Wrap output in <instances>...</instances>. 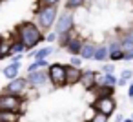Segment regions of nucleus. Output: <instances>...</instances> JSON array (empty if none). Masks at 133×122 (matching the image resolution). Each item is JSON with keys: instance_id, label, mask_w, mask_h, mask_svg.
I'll return each mask as SVG.
<instances>
[{"instance_id": "obj_1", "label": "nucleus", "mask_w": 133, "mask_h": 122, "mask_svg": "<svg viewBox=\"0 0 133 122\" xmlns=\"http://www.w3.org/2000/svg\"><path fill=\"white\" fill-rule=\"evenodd\" d=\"M17 35H18V42H22L26 49L35 48V46L44 38L42 31H40L33 22H22V24L17 28Z\"/></svg>"}, {"instance_id": "obj_2", "label": "nucleus", "mask_w": 133, "mask_h": 122, "mask_svg": "<svg viewBox=\"0 0 133 122\" xmlns=\"http://www.w3.org/2000/svg\"><path fill=\"white\" fill-rule=\"evenodd\" d=\"M57 18V6H49V8H38L37 11V20H38V29H49L55 24Z\"/></svg>"}, {"instance_id": "obj_3", "label": "nucleus", "mask_w": 133, "mask_h": 122, "mask_svg": "<svg viewBox=\"0 0 133 122\" xmlns=\"http://www.w3.org/2000/svg\"><path fill=\"white\" fill-rule=\"evenodd\" d=\"M22 107V98L18 95H0V113H18Z\"/></svg>"}, {"instance_id": "obj_4", "label": "nucleus", "mask_w": 133, "mask_h": 122, "mask_svg": "<svg viewBox=\"0 0 133 122\" xmlns=\"http://www.w3.org/2000/svg\"><path fill=\"white\" fill-rule=\"evenodd\" d=\"M93 109L95 113H102L106 117H109L113 111H115V100L113 97H100L93 102Z\"/></svg>"}, {"instance_id": "obj_5", "label": "nucleus", "mask_w": 133, "mask_h": 122, "mask_svg": "<svg viewBox=\"0 0 133 122\" xmlns=\"http://www.w3.org/2000/svg\"><path fill=\"white\" fill-rule=\"evenodd\" d=\"M64 75H66V66L62 64H51L48 67V77L55 86H64Z\"/></svg>"}, {"instance_id": "obj_6", "label": "nucleus", "mask_w": 133, "mask_h": 122, "mask_svg": "<svg viewBox=\"0 0 133 122\" xmlns=\"http://www.w3.org/2000/svg\"><path fill=\"white\" fill-rule=\"evenodd\" d=\"M73 24H75L73 15H71L69 11H66V13L60 15V18L57 20V35L66 33V31H71V29H73Z\"/></svg>"}, {"instance_id": "obj_7", "label": "nucleus", "mask_w": 133, "mask_h": 122, "mask_svg": "<svg viewBox=\"0 0 133 122\" xmlns=\"http://www.w3.org/2000/svg\"><path fill=\"white\" fill-rule=\"evenodd\" d=\"M26 86H28L26 78L17 77V78H13V80L6 86V93H4V95H18V93H24Z\"/></svg>"}, {"instance_id": "obj_8", "label": "nucleus", "mask_w": 133, "mask_h": 122, "mask_svg": "<svg viewBox=\"0 0 133 122\" xmlns=\"http://www.w3.org/2000/svg\"><path fill=\"white\" fill-rule=\"evenodd\" d=\"M80 69L78 67H73V66H66V75H64V86H71V84H77L78 78H80Z\"/></svg>"}, {"instance_id": "obj_9", "label": "nucleus", "mask_w": 133, "mask_h": 122, "mask_svg": "<svg viewBox=\"0 0 133 122\" xmlns=\"http://www.w3.org/2000/svg\"><path fill=\"white\" fill-rule=\"evenodd\" d=\"M46 80H48V73H46V71H33V73H28V78H26V82L31 84V86H42Z\"/></svg>"}, {"instance_id": "obj_10", "label": "nucleus", "mask_w": 133, "mask_h": 122, "mask_svg": "<svg viewBox=\"0 0 133 122\" xmlns=\"http://www.w3.org/2000/svg\"><path fill=\"white\" fill-rule=\"evenodd\" d=\"M78 82H80L86 89H93V87H95V71H84V73H80Z\"/></svg>"}, {"instance_id": "obj_11", "label": "nucleus", "mask_w": 133, "mask_h": 122, "mask_svg": "<svg viewBox=\"0 0 133 122\" xmlns=\"http://www.w3.org/2000/svg\"><path fill=\"white\" fill-rule=\"evenodd\" d=\"M120 51L124 55H133V33L126 35L122 40H120Z\"/></svg>"}, {"instance_id": "obj_12", "label": "nucleus", "mask_w": 133, "mask_h": 122, "mask_svg": "<svg viewBox=\"0 0 133 122\" xmlns=\"http://www.w3.org/2000/svg\"><path fill=\"white\" fill-rule=\"evenodd\" d=\"M80 48H82V40L80 38H71L69 42H68V46H66V49L73 55V57H78V53H80Z\"/></svg>"}, {"instance_id": "obj_13", "label": "nucleus", "mask_w": 133, "mask_h": 122, "mask_svg": "<svg viewBox=\"0 0 133 122\" xmlns=\"http://www.w3.org/2000/svg\"><path fill=\"white\" fill-rule=\"evenodd\" d=\"M95 49H97V48H95L93 44H89V42H82V48H80L78 57H80V58H93Z\"/></svg>"}, {"instance_id": "obj_14", "label": "nucleus", "mask_w": 133, "mask_h": 122, "mask_svg": "<svg viewBox=\"0 0 133 122\" xmlns=\"http://www.w3.org/2000/svg\"><path fill=\"white\" fill-rule=\"evenodd\" d=\"M18 69H20V64H17V62H13V64H9L8 67H4V77H8V78H17L18 77Z\"/></svg>"}, {"instance_id": "obj_15", "label": "nucleus", "mask_w": 133, "mask_h": 122, "mask_svg": "<svg viewBox=\"0 0 133 122\" xmlns=\"http://www.w3.org/2000/svg\"><path fill=\"white\" fill-rule=\"evenodd\" d=\"M11 57V40H4L0 38V58Z\"/></svg>"}, {"instance_id": "obj_16", "label": "nucleus", "mask_w": 133, "mask_h": 122, "mask_svg": "<svg viewBox=\"0 0 133 122\" xmlns=\"http://www.w3.org/2000/svg\"><path fill=\"white\" fill-rule=\"evenodd\" d=\"M108 55H109V49H108L106 46H102V48H97V49H95V55H93V58L102 62V60H106V58H108Z\"/></svg>"}, {"instance_id": "obj_17", "label": "nucleus", "mask_w": 133, "mask_h": 122, "mask_svg": "<svg viewBox=\"0 0 133 122\" xmlns=\"http://www.w3.org/2000/svg\"><path fill=\"white\" fill-rule=\"evenodd\" d=\"M77 35H75V31L71 29V31H66V33H60V37H58V42H60V46H68V42L71 40V38H75Z\"/></svg>"}, {"instance_id": "obj_18", "label": "nucleus", "mask_w": 133, "mask_h": 122, "mask_svg": "<svg viewBox=\"0 0 133 122\" xmlns=\"http://www.w3.org/2000/svg\"><path fill=\"white\" fill-rule=\"evenodd\" d=\"M0 122H18V113L2 111V113H0Z\"/></svg>"}, {"instance_id": "obj_19", "label": "nucleus", "mask_w": 133, "mask_h": 122, "mask_svg": "<svg viewBox=\"0 0 133 122\" xmlns=\"http://www.w3.org/2000/svg\"><path fill=\"white\" fill-rule=\"evenodd\" d=\"M48 66V60L44 58V60H33V64L28 67V73H33V71H38L40 67H46Z\"/></svg>"}, {"instance_id": "obj_20", "label": "nucleus", "mask_w": 133, "mask_h": 122, "mask_svg": "<svg viewBox=\"0 0 133 122\" xmlns=\"http://www.w3.org/2000/svg\"><path fill=\"white\" fill-rule=\"evenodd\" d=\"M24 44L22 42H18V40H15V42H11V55H20V53H24Z\"/></svg>"}, {"instance_id": "obj_21", "label": "nucleus", "mask_w": 133, "mask_h": 122, "mask_svg": "<svg viewBox=\"0 0 133 122\" xmlns=\"http://www.w3.org/2000/svg\"><path fill=\"white\" fill-rule=\"evenodd\" d=\"M51 53H53L51 48H44V49H40V51L35 53V60H44V58H48Z\"/></svg>"}, {"instance_id": "obj_22", "label": "nucleus", "mask_w": 133, "mask_h": 122, "mask_svg": "<svg viewBox=\"0 0 133 122\" xmlns=\"http://www.w3.org/2000/svg\"><path fill=\"white\" fill-rule=\"evenodd\" d=\"M131 75H133V73H131L129 69H126V71H122V75H120V78L117 80V84H120V86H124V84H126V82H128V80L131 78Z\"/></svg>"}, {"instance_id": "obj_23", "label": "nucleus", "mask_w": 133, "mask_h": 122, "mask_svg": "<svg viewBox=\"0 0 133 122\" xmlns=\"http://www.w3.org/2000/svg\"><path fill=\"white\" fill-rule=\"evenodd\" d=\"M100 97H113V87H98V98Z\"/></svg>"}, {"instance_id": "obj_24", "label": "nucleus", "mask_w": 133, "mask_h": 122, "mask_svg": "<svg viewBox=\"0 0 133 122\" xmlns=\"http://www.w3.org/2000/svg\"><path fill=\"white\" fill-rule=\"evenodd\" d=\"M58 2H60V0H38L37 6H40V8H49V6H57Z\"/></svg>"}, {"instance_id": "obj_25", "label": "nucleus", "mask_w": 133, "mask_h": 122, "mask_svg": "<svg viewBox=\"0 0 133 122\" xmlns=\"http://www.w3.org/2000/svg\"><path fill=\"white\" fill-rule=\"evenodd\" d=\"M82 4H84V0H68V2H66V8H68V9H75V8L82 6Z\"/></svg>"}, {"instance_id": "obj_26", "label": "nucleus", "mask_w": 133, "mask_h": 122, "mask_svg": "<svg viewBox=\"0 0 133 122\" xmlns=\"http://www.w3.org/2000/svg\"><path fill=\"white\" fill-rule=\"evenodd\" d=\"M108 57H109L111 60H122V58H124V53H122V51L118 49V51H111V53H109Z\"/></svg>"}, {"instance_id": "obj_27", "label": "nucleus", "mask_w": 133, "mask_h": 122, "mask_svg": "<svg viewBox=\"0 0 133 122\" xmlns=\"http://www.w3.org/2000/svg\"><path fill=\"white\" fill-rule=\"evenodd\" d=\"M91 122H108V117L102 115V113H95V115L91 117Z\"/></svg>"}, {"instance_id": "obj_28", "label": "nucleus", "mask_w": 133, "mask_h": 122, "mask_svg": "<svg viewBox=\"0 0 133 122\" xmlns=\"http://www.w3.org/2000/svg\"><path fill=\"white\" fill-rule=\"evenodd\" d=\"M80 64H82V58L80 57H71V66L73 67H80Z\"/></svg>"}, {"instance_id": "obj_29", "label": "nucleus", "mask_w": 133, "mask_h": 122, "mask_svg": "<svg viewBox=\"0 0 133 122\" xmlns=\"http://www.w3.org/2000/svg\"><path fill=\"white\" fill-rule=\"evenodd\" d=\"M104 75H113V66H111V64L104 66Z\"/></svg>"}, {"instance_id": "obj_30", "label": "nucleus", "mask_w": 133, "mask_h": 122, "mask_svg": "<svg viewBox=\"0 0 133 122\" xmlns=\"http://www.w3.org/2000/svg\"><path fill=\"white\" fill-rule=\"evenodd\" d=\"M53 40H57V33H49L48 35V42H53Z\"/></svg>"}, {"instance_id": "obj_31", "label": "nucleus", "mask_w": 133, "mask_h": 122, "mask_svg": "<svg viewBox=\"0 0 133 122\" xmlns=\"http://www.w3.org/2000/svg\"><path fill=\"white\" fill-rule=\"evenodd\" d=\"M129 98H133V84H129V93H128Z\"/></svg>"}, {"instance_id": "obj_32", "label": "nucleus", "mask_w": 133, "mask_h": 122, "mask_svg": "<svg viewBox=\"0 0 133 122\" xmlns=\"http://www.w3.org/2000/svg\"><path fill=\"white\" fill-rule=\"evenodd\" d=\"M122 122H133V120H131V118H126V120H122Z\"/></svg>"}, {"instance_id": "obj_33", "label": "nucleus", "mask_w": 133, "mask_h": 122, "mask_svg": "<svg viewBox=\"0 0 133 122\" xmlns=\"http://www.w3.org/2000/svg\"><path fill=\"white\" fill-rule=\"evenodd\" d=\"M131 120H133V117H131Z\"/></svg>"}]
</instances>
